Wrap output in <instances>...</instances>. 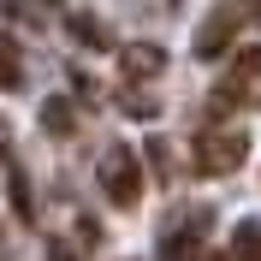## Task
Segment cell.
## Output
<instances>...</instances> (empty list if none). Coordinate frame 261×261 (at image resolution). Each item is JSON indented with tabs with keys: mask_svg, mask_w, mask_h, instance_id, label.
I'll return each mask as SVG.
<instances>
[{
	"mask_svg": "<svg viewBox=\"0 0 261 261\" xmlns=\"http://www.w3.org/2000/svg\"><path fill=\"white\" fill-rule=\"evenodd\" d=\"M190 154H196V172L202 178H231L238 166L249 161V137L238 125H208V130H196V143H190Z\"/></svg>",
	"mask_w": 261,
	"mask_h": 261,
	"instance_id": "obj_1",
	"label": "cell"
},
{
	"mask_svg": "<svg viewBox=\"0 0 261 261\" xmlns=\"http://www.w3.org/2000/svg\"><path fill=\"white\" fill-rule=\"evenodd\" d=\"M231 107H261V42L231 54V71L214 83V113H231Z\"/></svg>",
	"mask_w": 261,
	"mask_h": 261,
	"instance_id": "obj_2",
	"label": "cell"
},
{
	"mask_svg": "<svg viewBox=\"0 0 261 261\" xmlns=\"http://www.w3.org/2000/svg\"><path fill=\"white\" fill-rule=\"evenodd\" d=\"M249 18H255V0H220V6L196 24V60H220V54L249 30Z\"/></svg>",
	"mask_w": 261,
	"mask_h": 261,
	"instance_id": "obj_3",
	"label": "cell"
},
{
	"mask_svg": "<svg viewBox=\"0 0 261 261\" xmlns=\"http://www.w3.org/2000/svg\"><path fill=\"white\" fill-rule=\"evenodd\" d=\"M95 178H101V190H107V202H113V208H125V214H130L137 202H143V161H137V148L113 143L107 154H101Z\"/></svg>",
	"mask_w": 261,
	"mask_h": 261,
	"instance_id": "obj_4",
	"label": "cell"
},
{
	"mask_svg": "<svg viewBox=\"0 0 261 261\" xmlns=\"http://www.w3.org/2000/svg\"><path fill=\"white\" fill-rule=\"evenodd\" d=\"M208 220H214L208 208H190V220L166 226V238H161V261H184V255H196V244H202V226H208Z\"/></svg>",
	"mask_w": 261,
	"mask_h": 261,
	"instance_id": "obj_5",
	"label": "cell"
},
{
	"mask_svg": "<svg viewBox=\"0 0 261 261\" xmlns=\"http://www.w3.org/2000/svg\"><path fill=\"white\" fill-rule=\"evenodd\" d=\"M119 71L130 83L137 77H161L166 71V48H154V42H119Z\"/></svg>",
	"mask_w": 261,
	"mask_h": 261,
	"instance_id": "obj_6",
	"label": "cell"
},
{
	"mask_svg": "<svg viewBox=\"0 0 261 261\" xmlns=\"http://www.w3.org/2000/svg\"><path fill=\"white\" fill-rule=\"evenodd\" d=\"M65 30H71V42H83L89 54H107V48H119V36L107 30V18H95V12H71V18H65Z\"/></svg>",
	"mask_w": 261,
	"mask_h": 261,
	"instance_id": "obj_7",
	"label": "cell"
},
{
	"mask_svg": "<svg viewBox=\"0 0 261 261\" xmlns=\"http://www.w3.org/2000/svg\"><path fill=\"white\" fill-rule=\"evenodd\" d=\"M6 196H12V214L30 226V220H36V190H30V172L18 166V154H12V148H6Z\"/></svg>",
	"mask_w": 261,
	"mask_h": 261,
	"instance_id": "obj_8",
	"label": "cell"
},
{
	"mask_svg": "<svg viewBox=\"0 0 261 261\" xmlns=\"http://www.w3.org/2000/svg\"><path fill=\"white\" fill-rule=\"evenodd\" d=\"M42 130H48V137H71V130H77V107L65 95H48L42 101Z\"/></svg>",
	"mask_w": 261,
	"mask_h": 261,
	"instance_id": "obj_9",
	"label": "cell"
},
{
	"mask_svg": "<svg viewBox=\"0 0 261 261\" xmlns=\"http://www.w3.org/2000/svg\"><path fill=\"white\" fill-rule=\"evenodd\" d=\"M0 89H24V54L12 36H0Z\"/></svg>",
	"mask_w": 261,
	"mask_h": 261,
	"instance_id": "obj_10",
	"label": "cell"
},
{
	"mask_svg": "<svg viewBox=\"0 0 261 261\" xmlns=\"http://www.w3.org/2000/svg\"><path fill=\"white\" fill-rule=\"evenodd\" d=\"M231 255H238V261H261V220H238V231H231Z\"/></svg>",
	"mask_w": 261,
	"mask_h": 261,
	"instance_id": "obj_11",
	"label": "cell"
},
{
	"mask_svg": "<svg viewBox=\"0 0 261 261\" xmlns=\"http://www.w3.org/2000/svg\"><path fill=\"white\" fill-rule=\"evenodd\" d=\"M119 113H130V119H154V113H161V101H154V95H119Z\"/></svg>",
	"mask_w": 261,
	"mask_h": 261,
	"instance_id": "obj_12",
	"label": "cell"
},
{
	"mask_svg": "<svg viewBox=\"0 0 261 261\" xmlns=\"http://www.w3.org/2000/svg\"><path fill=\"white\" fill-rule=\"evenodd\" d=\"M148 161H154V172H161V178H172V154H166V143H161V137L148 143Z\"/></svg>",
	"mask_w": 261,
	"mask_h": 261,
	"instance_id": "obj_13",
	"label": "cell"
},
{
	"mask_svg": "<svg viewBox=\"0 0 261 261\" xmlns=\"http://www.w3.org/2000/svg\"><path fill=\"white\" fill-rule=\"evenodd\" d=\"M77 238H83V244H89V249L101 244V226H95V220H89V214H83V220H77Z\"/></svg>",
	"mask_w": 261,
	"mask_h": 261,
	"instance_id": "obj_14",
	"label": "cell"
},
{
	"mask_svg": "<svg viewBox=\"0 0 261 261\" xmlns=\"http://www.w3.org/2000/svg\"><path fill=\"white\" fill-rule=\"evenodd\" d=\"M48 261H77V255H71V249H65L60 238H48Z\"/></svg>",
	"mask_w": 261,
	"mask_h": 261,
	"instance_id": "obj_15",
	"label": "cell"
},
{
	"mask_svg": "<svg viewBox=\"0 0 261 261\" xmlns=\"http://www.w3.org/2000/svg\"><path fill=\"white\" fill-rule=\"evenodd\" d=\"M202 261H238V255H202Z\"/></svg>",
	"mask_w": 261,
	"mask_h": 261,
	"instance_id": "obj_16",
	"label": "cell"
},
{
	"mask_svg": "<svg viewBox=\"0 0 261 261\" xmlns=\"http://www.w3.org/2000/svg\"><path fill=\"white\" fill-rule=\"evenodd\" d=\"M0 244H6V238H0Z\"/></svg>",
	"mask_w": 261,
	"mask_h": 261,
	"instance_id": "obj_17",
	"label": "cell"
}]
</instances>
